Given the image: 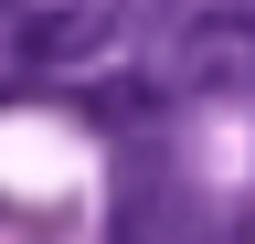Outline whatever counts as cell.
I'll use <instances>...</instances> for the list:
<instances>
[{
    "label": "cell",
    "instance_id": "cell-1",
    "mask_svg": "<svg viewBox=\"0 0 255 244\" xmlns=\"http://www.w3.org/2000/svg\"><path fill=\"white\" fill-rule=\"evenodd\" d=\"M117 21H128V0H32V11H11V64L75 75L117 43Z\"/></svg>",
    "mask_w": 255,
    "mask_h": 244
},
{
    "label": "cell",
    "instance_id": "cell-2",
    "mask_svg": "<svg viewBox=\"0 0 255 244\" xmlns=\"http://www.w3.org/2000/svg\"><path fill=\"white\" fill-rule=\"evenodd\" d=\"M234 244H255V191H245V212H234Z\"/></svg>",
    "mask_w": 255,
    "mask_h": 244
},
{
    "label": "cell",
    "instance_id": "cell-3",
    "mask_svg": "<svg viewBox=\"0 0 255 244\" xmlns=\"http://www.w3.org/2000/svg\"><path fill=\"white\" fill-rule=\"evenodd\" d=\"M0 223H21V212H11V202H0Z\"/></svg>",
    "mask_w": 255,
    "mask_h": 244
}]
</instances>
